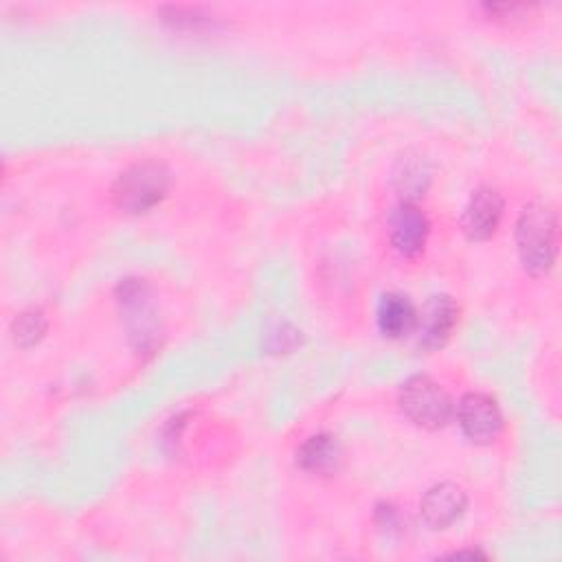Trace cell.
Listing matches in <instances>:
<instances>
[{
  "label": "cell",
  "mask_w": 562,
  "mask_h": 562,
  "mask_svg": "<svg viewBox=\"0 0 562 562\" xmlns=\"http://www.w3.org/2000/svg\"><path fill=\"white\" fill-rule=\"evenodd\" d=\"M516 248L522 268L533 274H547L558 257V213L544 202L522 209L516 222Z\"/></svg>",
  "instance_id": "cell-1"
},
{
  "label": "cell",
  "mask_w": 562,
  "mask_h": 562,
  "mask_svg": "<svg viewBox=\"0 0 562 562\" xmlns=\"http://www.w3.org/2000/svg\"><path fill=\"white\" fill-rule=\"evenodd\" d=\"M169 169L158 160L130 165L112 184V200L125 213H145L154 209L169 191Z\"/></svg>",
  "instance_id": "cell-2"
},
{
  "label": "cell",
  "mask_w": 562,
  "mask_h": 562,
  "mask_svg": "<svg viewBox=\"0 0 562 562\" xmlns=\"http://www.w3.org/2000/svg\"><path fill=\"white\" fill-rule=\"evenodd\" d=\"M400 408L404 415L428 430L443 428L450 417L454 415V404L446 389L435 382L430 375H411L402 386L397 395Z\"/></svg>",
  "instance_id": "cell-3"
},
{
  "label": "cell",
  "mask_w": 562,
  "mask_h": 562,
  "mask_svg": "<svg viewBox=\"0 0 562 562\" xmlns=\"http://www.w3.org/2000/svg\"><path fill=\"white\" fill-rule=\"evenodd\" d=\"M454 417L472 443H492L503 430V413L496 400L481 391L465 393L454 408Z\"/></svg>",
  "instance_id": "cell-4"
},
{
  "label": "cell",
  "mask_w": 562,
  "mask_h": 562,
  "mask_svg": "<svg viewBox=\"0 0 562 562\" xmlns=\"http://www.w3.org/2000/svg\"><path fill=\"white\" fill-rule=\"evenodd\" d=\"M459 323V305L448 294H435L417 312L415 340L424 351H435L448 342Z\"/></svg>",
  "instance_id": "cell-5"
},
{
  "label": "cell",
  "mask_w": 562,
  "mask_h": 562,
  "mask_svg": "<svg viewBox=\"0 0 562 562\" xmlns=\"http://www.w3.org/2000/svg\"><path fill=\"white\" fill-rule=\"evenodd\" d=\"M430 233L426 213L415 202H400L389 215V239L404 257H415L424 250Z\"/></svg>",
  "instance_id": "cell-6"
},
{
  "label": "cell",
  "mask_w": 562,
  "mask_h": 562,
  "mask_svg": "<svg viewBox=\"0 0 562 562\" xmlns=\"http://www.w3.org/2000/svg\"><path fill=\"white\" fill-rule=\"evenodd\" d=\"M503 209H505V202L496 189L479 187L470 195L468 204L463 206V213H461L463 233L474 241H483L492 237L501 224Z\"/></svg>",
  "instance_id": "cell-7"
},
{
  "label": "cell",
  "mask_w": 562,
  "mask_h": 562,
  "mask_svg": "<svg viewBox=\"0 0 562 562\" xmlns=\"http://www.w3.org/2000/svg\"><path fill=\"white\" fill-rule=\"evenodd\" d=\"M465 507V492L457 483L443 481L426 490L419 503V514L430 529H448L463 516Z\"/></svg>",
  "instance_id": "cell-8"
},
{
  "label": "cell",
  "mask_w": 562,
  "mask_h": 562,
  "mask_svg": "<svg viewBox=\"0 0 562 562\" xmlns=\"http://www.w3.org/2000/svg\"><path fill=\"white\" fill-rule=\"evenodd\" d=\"M119 303L123 312L127 314V321L132 325V336L138 338V347H147L154 340L156 318H154V305L151 294L145 281L138 279H125L119 285Z\"/></svg>",
  "instance_id": "cell-9"
},
{
  "label": "cell",
  "mask_w": 562,
  "mask_h": 562,
  "mask_svg": "<svg viewBox=\"0 0 562 562\" xmlns=\"http://www.w3.org/2000/svg\"><path fill=\"white\" fill-rule=\"evenodd\" d=\"M375 321L386 338H402L415 331L417 307L406 294L386 292L378 303Z\"/></svg>",
  "instance_id": "cell-10"
},
{
  "label": "cell",
  "mask_w": 562,
  "mask_h": 562,
  "mask_svg": "<svg viewBox=\"0 0 562 562\" xmlns=\"http://www.w3.org/2000/svg\"><path fill=\"white\" fill-rule=\"evenodd\" d=\"M342 448L329 432H316L307 437L296 450V463L310 474H331L338 470Z\"/></svg>",
  "instance_id": "cell-11"
},
{
  "label": "cell",
  "mask_w": 562,
  "mask_h": 562,
  "mask_svg": "<svg viewBox=\"0 0 562 562\" xmlns=\"http://www.w3.org/2000/svg\"><path fill=\"white\" fill-rule=\"evenodd\" d=\"M430 182V167L419 154H404L393 169V184L404 198V202H413L424 195Z\"/></svg>",
  "instance_id": "cell-12"
},
{
  "label": "cell",
  "mask_w": 562,
  "mask_h": 562,
  "mask_svg": "<svg viewBox=\"0 0 562 562\" xmlns=\"http://www.w3.org/2000/svg\"><path fill=\"white\" fill-rule=\"evenodd\" d=\"M46 327H48V323H46L44 312L31 307V310L22 312V314L13 321L11 334H13V340H15L20 347H31V345H35V342L44 336Z\"/></svg>",
  "instance_id": "cell-13"
}]
</instances>
